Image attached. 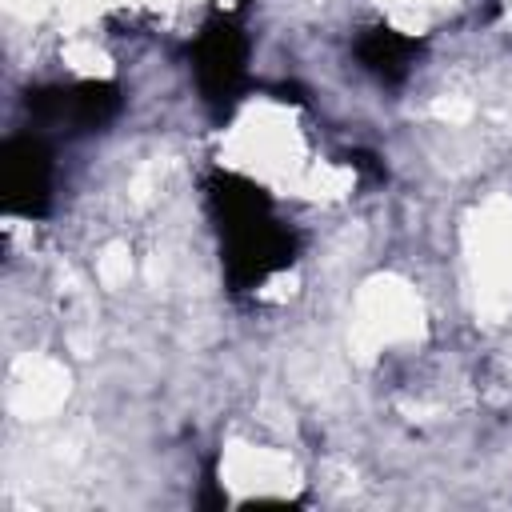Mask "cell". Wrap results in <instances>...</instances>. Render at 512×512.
<instances>
[{
  "mask_svg": "<svg viewBox=\"0 0 512 512\" xmlns=\"http://www.w3.org/2000/svg\"><path fill=\"white\" fill-rule=\"evenodd\" d=\"M188 56H192V76H196L200 100L216 116H228L248 80V40H244L240 24L228 12L208 16L204 28L196 32Z\"/></svg>",
  "mask_w": 512,
  "mask_h": 512,
  "instance_id": "2",
  "label": "cell"
},
{
  "mask_svg": "<svg viewBox=\"0 0 512 512\" xmlns=\"http://www.w3.org/2000/svg\"><path fill=\"white\" fill-rule=\"evenodd\" d=\"M416 52H420V40H412V36L388 28V24L364 28V36L356 40V56H360V64H364L372 76L388 80V84H396V80H404V76L412 72Z\"/></svg>",
  "mask_w": 512,
  "mask_h": 512,
  "instance_id": "5",
  "label": "cell"
},
{
  "mask_svg": "<svg viewBox=\"0 0 512 512\" xmlns=\"http://www.w3.org/2000/svg\"><path fill=\"white\" fill-rule=\"evenodd\" d=\"M208 208L220 232L224 252V276L232 292L260 288L268 276L288 268L296 260V236L276 216L264 188H256L244 176L216 172L208 180Z\"/></svg>",
  "mask_w": 512,
  "mask_h": 512,
  "instance_id": "1",
  "label": "cell"
},
{
  "mask_svg": "<svg viewBox=\"0 0 512 512\" xmlns=\"http://www.w3.org/2000/svg\"><path fill=\"white\" fill-rule=\"evenodd\" d=\"M28 108L40 124L52 128H72V132H88L108 124L120 112V88L104 84V80H84V84H56V88H40L28 96Z\"/></svg>",
  "mask_w": 512,
  "mask_h": 512,
  "instance_id": "4",
  "label": "cell"
},
{
  "mask_svg": "<svg viewBox=\"0 0 512 512\" xmlns=\"http://www.w3.org/2000/svg\"><path fill=\"white\" fill-rule=\"evenodd\" d=\"M52 148L44 144L40 132L8 136L0 152V192L4 208L16 216H44L52 204Z\"/></svg>",
  "mask_w": 512,
  "mask_h": 512,
  "instance_id": "3",
  "label": "cell"
}]
</instances>
